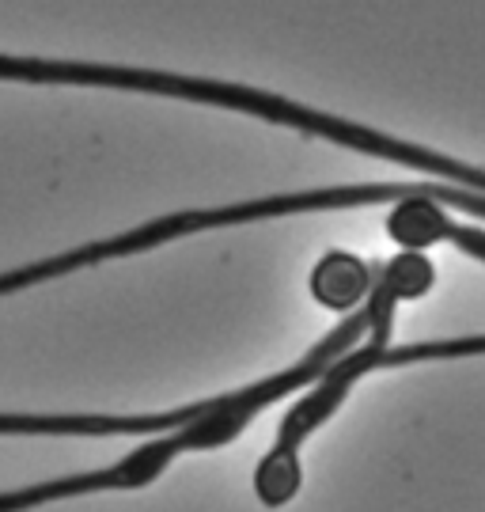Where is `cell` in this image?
I'll use <instances>...</instances> for the list:
<instances>
[{
  "mask_svg": "<svg viewBox=\"0 0 485 512\" xmlns=\"http://www.w3.org/2000/svg\"><path fill=\"white\" fill-rule=\"evenodd\" d=\"M364 330H368V311H353L311 353H304V361H296L292 368L277 372L270 380H258V384H247L239 387V391H228V395L213 399L209 414H201L198 421H190L179 433L148 440V444L133 448L129 456H122L114 467H103V471L61 475V478H50V482L23 486V490H8V494H0V512H23V509H35V505H46V501H61V497L107 494V490H144V486H152L171 467L175 456L224 448L228 440L239 437L270 403L292 395L296 387L319 384L334 361H342L345 353H353V346L364 338Z\"/></svg>",
  "mask_w": 485,
  "mask_h": 512,
  "instance_id": "6da1fadb",
  "label": "cell"
},
{
  "mask_svg": "<svg viewBox=\"0 0 485 512\" xmlns=\"http://www.w3.org/2000/svg\"><path fill=\"white\" fill-rule=\"evenodd\" d=\"M95 88H122V92H144V95H171V99H186V103H209V107L243 110L251 118H266L273 126L300 129L307 137H323L342 148L376 156V160H391V164L414 167L436 179H451L459 186H470V194H485V171L482 167L459 164L451 156H440L432 148L410 145L387 137L379 129H368L360 122H345L326 110L292 103L285 95L258 92V88H243V84H228V80H205V76H179V73H156V69H122V65H95Z\"/></svg>",
  "mask_w": 485,
  "mask_h": 512,
  "instance_id": "7a4b0ae2",
  "label": "cell"
},
{
  "mask_svg": "<svg viewBox=\"0 0 485 512\" xmlns=\"http://www.w3.org/2000/svg\"><path fill=\"white\" fill-rule=\"evenodd\" d=\"M160 414H0V437H156Z\"/></svg>",
  "mask_w": 485,
  "mask_h": 512,
  "instance_id": "3957f363",
  "label": "cell"
},
{
  "mask_svg": "<svg viewBox=\"0 0 485 512\" xmlns=\"http://www.w3.org/2000/svg\"><path fill=\"white\" fill-rule=\"evenodd\" d=\"M387 236L402 243L406 251H425L432 243H455L459 251H467L470 258L485 262V232L478 228H463L455 220L444 217V209L436 202H425V198H414V202H398L387 217Z\"/></svg>",
  "mask_w": 485,
  "mask_h": 512,
  "instance_id": "277c9868",
  "label": "cell"
},
{
  "mask_svg": "<svg viewBox=\"0 0 485 512\" xmlns=\"http://www.w3.org/2000/svg\"><path fill=\"white\" fill-rule=\"evenodd\" d=\"M307 289L315 296V304L330 311H349L372 293V266L349 251H326L323 262L311 270Z\"/></svg>",
  "mask_w": 485,
  "mask_h": 512,
  "instance_id": "5b68a950",
  "label": "cell"
},
{
  "mask_svg": "<svg viewBox=\"0 0 485 512\" xmlns=\"http://www.w3.org/2000/svg\"><path fill=\"white\" fill-rule=\"evenodd\" d=\"M95 262H107V239L72 247L65 255L38 258V262H27V266H16V270H4V274H0V296L31 289V285H42V281H54V277H65V274H72V270L95 266Z\"/></svg>",
  "mask_w": 485,
  "mask_h": 512,
  "instance_id": "8992f818",
  "label": "cell"
},
{
  "mask_svg": "<svg viewBox=\"0 0 485 512\" xmlns=\"http://www.w3.org/2000/svg\"><path fill=\"white\" fill-rule=\"evenodd\" d=\"M376 274L395 293V300H417V296H425L436 285V266L425 255H417V251L395 255L391 262H383Z\"/></svg>",
  "mask_w": 485,
  "mask_h": 512,
  "instance_id": "52a82bcc",
  "label": "cell"
}]
</instances>
